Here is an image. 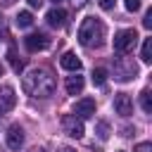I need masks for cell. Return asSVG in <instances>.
Masks as SVG:
<instances>
[{
    "label": "cell",
    "mask_w": 152,
    "mask_h": 152,
    "mask_svg": "<svg viewBox=\"0 0 152 152\" xmlns=\"http://www.w3.org/2000/svg\"><path fill=\"white\" fill-rule=\"evenodd\" d=\"M21 88H24V93L31 95V97H50V95L55 93V76H52L48 69L36 66V69H31V71L24 76Z\"/></svg>",
    "instance_id": "1"
},
{
    "label": "cell",
    "mask_w": 152,
    "mask_h": 152,
    "mask_svg": "<svg viewBox=\"0 0 152 152\" xmlns=\"http://www.w3.org/2000/svg\"><path fill=\"white\" fill-rule=\"evenodd\" d=\"M104 38V24L97 17H86L78 26V43L83 48H100Z\"/></svg>",
    "instance_id": "2"
},
{
    "label": "cell",
    "mask_w": 152,
    "mask_h": 152,
    "mask_svg": "<svg viewBox=\"0 0 152 152\" xmlns=\"http://www.w3.org/2000/svg\"><path fill=\"white\" fill-rule=\"evenodd\" d=\"M138 40V33L133 28H121L116 36H114V50L116 52H128Z\"/></svg>",
    "instance_id": "3"
},
{
    "label": "cell",
    "mask_w": 152,
    "mask_h": 152,
    "mask_svg": "<svg viewBox=\"0 0 152 152\" xmlns=\"http://www.w3.org/2000/svg\"><path fill=\"white\" fill-rule=\"evenodd\" d=\"M62 128H64V133L69 135V138H83V121L76 116V114H66L64 119H62Z\"/></svg>",
    "instance_id": "4"
},
{
    "label": "cell",
    "mask_w": 152,
    "mask_h": 152,
    "mask_svg": "<svg viewBox=\"0 0 152 152\" xmlns=\"http://www.w3.org/2000/svg\"><path fill=\"white\" fill-rule=\"evenodd\" d=\"M24 45H26V50H31V52H38V50H45V48H50V38H48L45 33H28V36L24 38Z\"/></svg>",
    "instance_id": "5"
},
{
    "label": "cell",
    "mask_w": 152,
    "mask_h": 152,
    "mask_svg": "<svg viewBox=\"0 0 152 152\" xmlns=\"http://www.w3.org/2000/svg\"><path fill=\"white\" fill-rule=\"evenodd\" d=\"M5 140H7V147L10 150H19L24 145V128L19 124H12L7 128V133H5Z\"/></svg>",
    "instance_id": "6"
},
{
    "label": "cell",
    "mask_w": 152,
    "mask_h": 152,
    "mask_svg": "<svg viewBox=\"0 0 152 152\" xmlns=\"http://www.w3.org/2000/svg\"><path fill=\"white\" fill-rule=\"evenodd\" d=\"M14 104H17L14 88H12V86H2V88H0V116H5Z\"/></svg>",
    "instance_id": "7"
},
{
    "label": "cell",
    "mask_w": 152,
    "mask_h": 152,
    "mask_svg": "<svg viewBox=\"0 0 152 152\" xmlns=\"http://www.w3.org/2000/svg\"><path fill=\"white\" fill-rule=\"evenodd\" d=\"M114 112L121 114V116H131L133 114V100H131V95L116 93L114 95Z\"/></svg>",
    "instance_id": "8"
},
{
    "label": "cell",
    "mask_w": 152,
    "mask_h": 152,
    "mask_svg": "<svg viewBox=\"0 0 152 152\" xmlns=\"http://www.w3.org/2000/svg\"><path fill=\"white\" fill-rule=\"evenodd\" d=\"M74 114H76L78 119H90V116L95 114V100H93V97L78 100V102L74 104Z\"/></svg>",
    "instance_id": "9"
},
{
    "label": "cell",
    "mask_w": 152,
    "mask_h": 152,
    "mask_svg": "<svg viewBox=\"0 0 152 152\" xmlns=\"http://www.w3.org/2000/svg\"><path fill=\"white\" fill-rule=\"evenodd\" d=\"M83 86H86V81H83V76H78V71H74V76H66L64 88H66L69 95H78L83 90Z\"/></svg>",
    "instance_id": "10"
},
{
    "label": "cell",
    "mask_w": 152,
    "mask_h": 152,
    "mask_svg": "<svg viewBox=\"0 0 152 152\" xmlns=\"http://www.w3.org/2000/svg\"><path fill=\"white\" fill-rule=\"evenodd\" d=\"M48 24L52 26V28H62L64 26V21H66V12L62 10V7H55V10H50L48 12Z\"/></svg>",
    "instance_id": "11"
},
{
    "label": "cell",
    "mask_w": 152,
    "mask_h": 152,
    "mask_svg": "<svg viewBox=\"0 0 152 152\" xmlns=\"http://www.w3.org/2000/svg\"><path fill=\"white\" fill-rule=\"evenodd\" d=\"M59 64H62V69H66V71H81V59H78L74 52H64L62 59H59Z\"/></svg>",
    "instance_id": "12"
},
{
    "label": "cell",
    "mask_w": 152,
    "mask_h": 152,
    "mask_svg": "<svg viewBox=\"0 0 152 152\" xmlns=\"http://www.w3.org/2000/svg\"><path fill=\"white\" fill-rule=\"evenodd\" d=\"M31 24H33V14H31V12L24 10V12L17 14V26H19V28H28Z\"/></svg>",
    "instance_id": "13"
},
{
    "label": "cell",
    "mask_w": 152,
    "mask_h": 152,
    "mask_svg": "<svg viewBox=\"0 0 152 152\" xmlns=\"http://www.w3.org/2000/svg\"><path fill=\"white\" fill-rule=\"evenodd\" d=\"M140 59H142L145 64L152 62V38H145V43H142V52H140Z\"/></svg>",
    "instance_id": "14"
},
{
    "label": "cell",
    "mask_w": 152,
    "mask_h": 152,
    "mask_svg": "<svg viewBox=\"0 0 152 152\" xmlns=\"http://www.w3.org/2000/svg\"><path fill=\"white\" fill-rule=\"evenodd\" d=\"M7 59H10V64H12V69H14L17 74H19L21 69H24V62H21V59L17 57V52H14V48H12L10 52H7Z\"/></svg>",
    "instance_id": "15"
},
{
    "label": "cell",
    "mask_w": 152,
    "mask_h": 152,
    "mask_svg": "<svg viewBox=\"0 0 152 152\" xmlns=\"http://www.w3.org/2000/svg\"><path fill=\"white\" fill-rule=\"evenodd\" d=\"M104 81H107V69H102V66L93 69V83L95 86H104Z\"/></svg>",
    "instance_id": "16"
},
{
    "label": "cell",
    "mask_w": 152,
    "mask_h": 152,
    "mask_svg": "<svg viewBox=\"0 0 152 152\" xmlns=\"http://www.w3.org/2000/svg\"><path fill=\"white\" fill-rule=\"evenodd\" d=\"M140 104H142V109H145L147 114H152V97H150V88H145V90L140 93Z\"/></svg>",
    "instance_id": "17"
},
{
    "label": "cell",
    "mask_w": 152,
    "mask_h": 152,
    "mask_svg": "<svg viewBox=\"0 0 152 152\" xmlns=\"http://www.w3.org/2000/svg\"><path fill=\"white\" fill-rule=\"evenodd\" d=\"M95 131H97V138H100V140H107V138H109V126H107V121H97V128H95Z\"/></svg>",
    "instance_id": "18"
},
{
    "label": "cell",
    "mask_w": 152,
    "mask_h": 152,
    "mask_svg": "<svg viewBox=\"0 0 152 152\" xmlns=\"http://www.w3.org/2000/svg\"><path fill=\"white\" fill-rule=\"evenodd\" d=\"M124 5H126L128 12H138L140 10V0H124Z\"/></svg>",
    "instance_id": "19"
},
{
    "label": "cell",
    "mask_w": 152,
    "mask_h": 152,
    "mask_svg": "<svg viewBox=\"0 0 152 152\" xmlns=\"http://www.w3.org/2000/svg\"><path fill=\"white\" fill-rule=\"evenodd\" d=\"M133 152H152V145H150V142H140Z\"/></svg>",
    "instance_id": "20"
},
{
    "label": "cell",
    "mask_w": 152,
    "mask_h": 152,
    "mask_svg": "<svg viewBox=\"0 0 152 152\" xmlns=\"http://www.w3.org/2000/svg\"><path fill=\"white\" fill-rule=\"evenodd\" d=\"M142 26H145V28H152V10L145 14V19H142Z\"/></svg>",
    "instance_id": "21"
},
{
    "label": "cell",
    "mask_w": 152,
    "mask_h": 152,
    "mask_svg": "<svg viewBox=\"0 0 152 152\" xmlns=\"http://www.w3.org/2000/svg\"><path fill=\"white\" fill-rule=\"evenodd\" d=\"M97 2H100V7H102V10H112L116 0H97Z\"/></svg>",
    "instance_id": "22"
},
{
    "label": "cell",
    "mask_w": 152,
    "mask_h": 152,
    "mask_svg": "<svg viewBox=\"0 0 152 152\" xmlns=\"http://www.w3.org/2000/svg\"><path fill=\"white\" fill-rule=\"evenodd\" d=\"M28 5H31V7H40V5H43V0H28Z\"/></svg>",
    "instance_id": "23"
},
{
    "label": "cell",
    "mask_w": 152,
    "mask_h": 152,
    "mask_svg": "<svg viewBox=\"0 0 152 152\" xmlns=\"http://www.w3.org/2000/svg\"><path fill=\"white\" fill-rule=\"evenodd\" d=\"M14 2H17V0H0V5H2V7H10V5H14Z\"/></svg>",
    "instance_id": "24"
},
{
    "label": "cell",
    "mask_w": 152,
    "mask_h": 152,
    "mask_svg": "<svg viewBox=\"0 0 152 152\" xmlns=\"http://www.w3.org/2000/svg\"><path fill=\"white\" fill-rule=\"evenodd\" d=\"M62 152H74V150L71 147H62Z\"/></svg>",
    "instance_id": "25"
},
{
    "label": "cell",
    "mask_w": 152,
    "mask_h": 152,
    "mask_svg": "<svg viewBox=\"0 0 152 152\" xmlns=\"http://www.w3.org/2000/svg\"><path fill=\"white\" fill-rule=\"evenodd\" d=\"M55 2H62V0H55Z\"/></svg>",
    "instance_id": "26"
},
{
    "label": "cell",
    "mask_w": 152,
    "mask_h": 152,
    "mask_svg": "<svg viewBox=\"0 0 152 152\" xmlns=\"http://www.w3.org/2000/svg\"><path fill=\"white\" fill-rule=\"evenodd\" d=\"M36 152H43V150H36Z\"/></svg>",
    "instance_id": "27"
},
{
    "label": "cell",
    "mask_w": 152,
    "mask_h": 152,
    "mask_svg": "<svg viewBox=\"0 0 152 152\" xmlns=\"http://www.w3.org/2000/svg\"><path fill=\"white\" fill-rule=\"evenodd\" d=\"M0 74H2V66H0Z\"/></svg>",
    "instance_id": "28"
}]
</instances>
